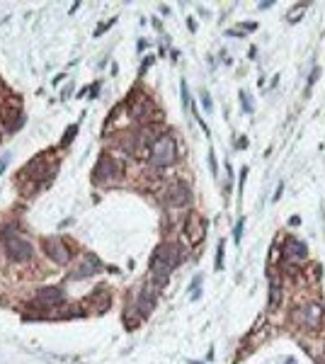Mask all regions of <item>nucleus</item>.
<instances>
[{"mask_svg":"<svg viewBox=\"0 0 325 364\" xmlns=\"http://www.w3.org/2000/svg\"><path fill=\"white\" fill-rule=\"evenodd\" d=\"M150 165H155V168H170L173 163L177 160V143L175 139L170 136V134H162L158 139L153 141V146H150Z\"/></svg>","mask_w":325,"mask_h":364,"instance_id":"f257e3e1","label":"nucleus"},{"mask_svg":"<svg viewBox=\"0 0 325 364\" xmlns=\"http://www.w3.org/2000/svg\"><path fill=\"white\" fill-rule=\"evenodd\" d=\"M3 245H5V255L13 262H25L32 257V245L17 233V228H5L3 231Z\"/></svg>","mask_w":325,"mask_h":364,"instance_id":"f03ea898","label":"nucleus"},{"mask_svg":"<svg viewBox=\"0 0 325 364\" xmlns=\"http://www.w3.org/2000/svg\"><path fill=\"white\" fill-rule=\"evenodd\" d=\"M22 110H20V100L17 98H10L5 105H3V110H0V122L5 124V129L8 131H13V129H17V126L22 124Z\"/></svg>","mask_w":325,"mask_h":364,"instance_id":"7ed1b4c3","label":"nucleus"},{"mask_svg":"<svg viewBox=\"0 0 325 364\" xmlns=\"http://www.w3.org/2000/svg\"><path fill=\"white\" fill-rule=\"evenodd\" d=\"M41 248L46 252V257H51L56 265H66L70 252H68V245L61 238H44L41 240Z\"/></svg>","mask_w":325,"mask_h":364,"instance_id":"20e7f679","label":"nucleus"},{"mask_svg":"<svg viewBox=\"0 0 325 364\" xmlns=\"http://www.w3.org/2000/svg\"><path fill=\"white\" fill-rule=\"evenodd\" d=\"M119 172H122L119 163L114 158L105 155V158H100V163H97V168H95V182H102V180L109 182V180H114Z\"/></svg>","mask_w":325,"mask_h":364,"instance_id":"39448f33","label":"nucleus"},{"mask_svg":"<svg viewBox=\"0 0 325 364\" xmlns=\"http://www.w3.org/2000/svg\"><path fill=\"white\" fill-rule=\"evenodd\" d=\"M155 257H158V260H160L168 269H175L177 262H180V257H182V248H180L177 243H165V245H160V248H158Z\"/></svg>","mask_w":325,"mask_h":364,"instance_id":"423d86ee","label":"nucleus"},{"mask_svg":"<svg viewBox=\"0 0 325 364\" xmlns=\"http://www.w3.org/2000/svg\"><path fill=\"white\" fill-rule=\"evenodd\" d=\"M58 304H63V289H58V287H44V289H39V294H37V304H34V306L51 308V306H58Z\"/></svg>","mask_w":325,"mask_h":364,"instance_id":"0eeeda50","label":"nucleus"},{"mask_svg":"<svg viewBox=\"0 0 325 364\" xmlns=\"http://www.w3.org/2000/svg\"><path fill=\"white\" fill-rule=\"evenodd\" d=\"M165 199H168V204L170 207H187L190 204V187L187 185H182V182H177V185H173L168 192H165Z\"/></svg>","mask_w":325,"mask_h":364,"instance_id":"6e6552de","label":"nucleus"},{"mask_svg":"<svg viewBox=\"0 0 325 364\" xmlns=\"http://www.w3.org/2000/svg\"><path fill=\"white\" fill-rule=\"evenodd\" d=\"M320 321H323V308H320V304L303 306V311H301V323H303L308 330H315V328L320 325Z\"/></svg>","mask_w":325,"mask_h":364,"instance_id":"1a4fd4ad","label":"nucleus"},{"mask_svg":"<svg viewBox=\"0 0 325 364\" xmlns=\"http://www.w3.org/2000/svg\"><path fill=\"white\" fill-rule=\"evenodd\" d=\"M284 260H289V262H301V260H306V245L296 238H286Z\"/></svg>","mask_w":325,"mask_h":364,"instance_id":"9d476101","label":"nucleus"},{"mask_svg":"<svg viewBox=\"0 0 325 364\" xmlns=\"http://www.w3.org/2000/svg\"><path fill=\"white\" fill-rule=\"evenodd\" d=\"M102 269V262L97 260L95 255H85V260L80 262V267H78V272L73 275V280H80V277H93V275H97Z\"/></svg>","mask_w":325,"mask_h":364,"instance_id":"9b49d317","label":"nucleus"},{"mask_svg":"<svg viewBox=\"0 0 325 364\" xmlns=\"http://www.w3.org/2000/svg\"><path fill=\"white\" fill-rule=\"evenodd\" d=\"M27 177H34V180H46V155H37L32 163L25 165L22 170Z\"/></svg>","mask_w":325,"mask_h":364,"instance_id":"f8f14e48","label":"nucleus"},{"mask_svg":"<svg viewBox=\"0 0 325 364\" xmlns=\"http://www.w3.org/2000/svg\"><path fill=\"white\" fill-rule=\"evenodd\" d=\"M150 110H153V105H150V100L146 98V93H143V95H136V98L131 100V117H136V119H146Z\"/></svg>","mask_w":325,"mask_h":364,"instance_id":"ddd939ff","label":"nucleus"},{"mask_svg":"<svg viewBox=\"0 0 325 364\" xmlns=\"http://www.w3.org/2000/svg\"><path fill=\"white\" fill-rule=\"evenodd\" d=\"M202 236H204V221L197 214H192L187 219V238H190V243H199Z\"/></svg>","mask_w":325,"mask_h":364,"instance_id":"4468645a","label":"nucleus"},{"mask_svg":"<svg viewBox=\"0 0 325 364\" xmlns=\"http://www.w3.org/2000/svg\"><path fill=\"white\" fill-rule=\"evenodd\" d=\"M150 269H153V280H155V284H158V287H162V284L168 282V275H170V269L162 265V262L158 260V257H155V255H153V260H150Z\"/></svg>","mask_w":325,"mask_h":364,"instance_id":"2eb2a0df","label":"nucleus"},{"mask_svg":"<svg viewBox=\"0 0 325 364\" xmlns=\"http://www.w3.org/2000/svg\"><path fill=\"white\" fill-rule=\"evenodd\" d=\"M153 306H155V292H153L150 287H146L143 294H141V299H138V311H141V316H148Z\"/></svg>","mask_w":325,"mask_h":364,"instance_id":"dca6fc26","label":"nucleus"},{"mask_svg":"<svg viewBox=\"0 0 325 364\" xmlns=\"http://www.w3.org/2000/svg\"><path fill=\"white\" fill-rule=\"evenodd\" d=\"M88 301H90V306H95L97 311H107V306H109V294H107V289H105V287H97L95 294L90 296Z\"/></svg>","mask_w":325,"mask_h":364,"instance_id":"f3484780","label":"nucleus"},{"mask_svg":"<svg viewBox=\"0 0 325 364\" xmlns=\"http://www.w3.org/2000/svg\"><path fill=\"white\" fill-rule=\"evenodd\" d=\"M279 299H282V292H279V287H277V284H272V292H270V308H277Z\"/></svg>","mask_w":325,"mask_h":364,"instance_id":"a211bd4d","label":"nucleus"},{"mask_svg":"<svg viewBox=\"0 0 325 364\" xmlns=\"http://www.w3.org/2000/svg\"><path fill=\"white\" fill-rule=\"evenodd\" d=\"M216 269L218 272L223 269V243H218V248H216Z\"/></svg>","mask_w":325,"mask_h":364,"instance_id":"6ab92c4d","label":"nucleus"},{"mask_svg":"<svg viewBox=\"0 0 325 364\" xmlns=\"http://www.w3.org/2000/svg\"><path fill=\"white\" fill-rule=\"evenodd\" d=\"M75 131H78V126L73 124V126H68V131H66V136H63V146H68L70 141L75 139Z\"/></svg>","mask_w":325,"mask_h":364,"instance_id":"aec40b11","label":"nucleus"},{"mask_svg":"<svg viewBox=\"0 0 325 364\" xmlns=\"http://www.w3.org/2000/svg\"><path fill=\"white\" fill-rule=\"evenodd\" d=\"M240 100H243L245 112H253V105H250V100H248V93H240Z\"/></svg>","mask_w":325,"mask_h":364,"instance_id":"412c9836","label":"nucleus"},{"mask_svg":"<svg viewBox=\"0 0 325 364\" xmlns=\"http://www.w3.org/2000/svg\"><path fill=\"white\" fill-rule=\"evenodd\" d=\"M182 102H185V107H190V98H187V83L182 80Z\"/></svg>","mask_w":325,"mask_h":364,"instance_id":"4be33fe9","label":"nucleus"},{"mask_svg":"<svg viewBox=\"0 0 325 364\" xmlns=\"http://www.w3.org/2000/svg\"><path fill=\"white\" fill-rule=\"evenodd\" d=\"M202 102H204V110H206V112H211V100H209V95H206V93H202Z\"/></svg>","mask_w":325,"mask_h":364,"instance_id":"5701e85b","label":"nucleus"},{"mask_svg":"<svg viewBox=\"0 0 325 364\" xmlns=\"http://www.w3.org/2000/svg\"><path fill=\"white\" fill-rule=\"evenodd\" d=\"M240 236H243V219H240V224L235 226V240H240Z\"/></svg>","mask_w":325,"mask_h":364,"instance_id":"b1692460","label":"nucleus"}]
</instances>
